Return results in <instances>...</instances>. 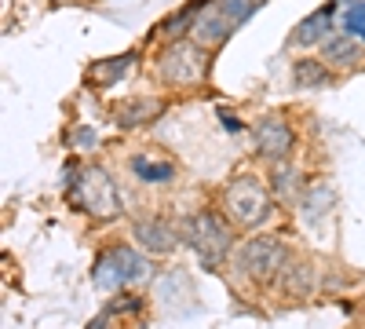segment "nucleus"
<instances>
[{
  "mask_svg": "<svg viewBox=\"0 0 365 329\" xmlns=\"http://www.w3.org/2000/svg\"><path fill=\"white\" fill-rule=\"evenodd\" d=\"M66 194L77 213L91 220H117L120 216V194L113 176L103 165H70L66 168Z\"/></svg>",
  "mask_w": 365,
  "mask_h": 329,
  "instance_id": "1",
  "label": "nucleus"
},
{
  "mask_svg": "<svg viewBox=\"0 0 365 329\" xmlns=\"http://www.w3.org/2000/svg\"><path fill=\"white\" fill-rule=\"evenodd\" d=\"M179 238L190 246V253L205 263V267H220L234 256V231L230 223L216 213V208H197L187 220L179 223Z\"/></svg>",
  "mask_w": 365,
  "mask_h": 329,
  "instance_id": "2",
  "label": "nucleus"
},
{
  "mask_svg": "<svg viewBox=\"0 0 365 329\" xmlns=\"http://www.w3.org/2000/svg\"><path fill=\"white\" fill-rule=\"evenodd\" d=\"M220 205H223L227 220L241 231H256L274 216V194L267 191L263 179H256L249 172H237V176L227 179V187L220 194Z\"/></svg>",
  "mask_w": 365,
  "mask_h": 329,
  "instance_id": "3",
  "label": "nucleus"
},
{
  "mask_svg": "<svg viewBox=\"0 0 365 329\" xmlns=\"http://www.w3.org/2000/svg\"><path fill=\"white\" fill-rule=\"evenodd\" d=\"M154 70L168 88H201L212 74V55L194 37L168 41L154 59Z\"/></svg>",
  "mask_w": 365,
  "mask_h": 329,
  "instance_id": "4",
  "label": "nucleus"
},
{
  "mask_svg": "<svg viewBox=\"0 0 365 329\" xmlns=\"http://www.w3.org/2000/svg\"><path fill=\"white\" fill-rule=\"evenodd\" d=\"M292 260V253L285 249L282 238H270V234H256V238H245L230 263H234V271L241 278H249V282H274L282 271H285V263Z\"/></svg>",
  "mask_w": 365,
  "mask_h": 329,
  "instance_id": "5",
  "label": "nucleus"
},
{
  "mask_svg": "<svg viewBox=\"0 0 365 329\" xmlns=\"http://www.w3.org/2000/svg\"><path fill=\"white\" fill-rule=\"evenodd\" d=\"M252 151H256L263 161H270V165L292 158V151H296V132H292V125H289L285 113L267 110V113L256 117V121H252Z\"/></svg>",
  "mask_w": 365,
  "mask_h": 329,
  "instance_id": "6",
  "label": "nucleus"
},
{
  "mask_svg": "<svg viewBox=\"0 0 365 329\" xmlns=\"http://www.w3.org/2000/svg\"><path fill=\"white\" fill-rule=\"evenodd\" d=\"M340 22V0H329L318 11H311L292 34H289V48H311V44H325L332 34H336Z\"/></svg>",
  "mask_w": 365,
  "mask_h": 329,
  "instance_id": "7",
  "label": "nucleus"
},
{
  "mask_svg": "<svg viewBox=\"0 0 365 329\" xmlns=\"http://www.w3.org/2000/svg\"><path fill=\"white\" fill-rule=\"evenodd\" d=\"M132 234H135V242L146 249V253H154V256H168L182 238H179V231L168 223V220H161V216H143V220H135L132 223Z\"/></svg>",
  "mask_w": 365,
  "mask_h": 329,
  "instance_id": "8",
  "label": "nucleus"
},
{
  "mask_svg": "<svg viewBox=\"0 0 365 329\" xmlns=\"http://www.w3.org/2000/svg\"><path fill=\"white\" fill-rule=\"evenodd\" d=\"M365 59V44L351 34H332L325 44H322V63L332 70V74H347V70H358Z\"/></svg>",
  "mask_w": 365,
  "mask_h": 329,
  "instance_id": "9",
  "label": "nucleus"
},
{
  "mask_svg": "<svg viewBox=\"0 0 365 329\" xmlns=\"http://www.w3.org/2000/svg\"><path fill=\"white\" fill-rule=\"evenodd\" d=\"M296 208H299V220L307 227H314L336 208V191H332L329 179H314V183H307V191H303Z\"/></svg>",
  "mask_w": 365,
  "mask_h": 329,
  "instance_id": "10",
  "label": "nucleus"
},
{
  "mask_svg": "<svg viewBox=\"0 0 365 329\" xmlns=\"http://www.w3.org/2000/svg\"><path fill=\"white\" fill-rule=\"evenodd\" d=\"M303 191H307V179H303V172L289 161H278V165H270V194L278 198V205L285 208H296Z\"/></svg>",
  "mask_w": 365,
  "mask_h": 329,
  "instance_id": "11",
  "label": "nucleus"
},
{
  "mask_svg": "<svg viewBox=\"0 0 365 329\" xmlns=\"http://www.w3.org/2000/svg\"><path fill=\"white\" fill-rule=\"evenodd\" d=\"M274 289L285 293L289 300H303V296H311V289H314V263L303 260V256H292L285 263V271L274 278Z\"/></svg>",
  "mask_w": 365,
  "mask_h": 329,
  "instance_id": "12",
  "label": "nucleus"
},
{
  "mask_svg": "<svg viewBox=\"0 0 365 329\" xmlns=\"http://www.w3.org/2000/svg\"><path fill=\"white\" fill-rule=\"evenodd\" d=\"M128 172L139 179V183H146V187H168L172 179H175V161H168L161 154L139 151V154L128 158Z\"/></svg>",
  "mask_w": 365,
  "mask_h": 329,
  "instance_id": "13",
  "label": "nucleus"
},
{
  "mask_svg": "<svg viewBox=\"0 0 365 329\" xmlns=\"http://www.w3.org/2000/svg\"><path fill=\"white\" fill-rule=\"evenodd\" d=\"M106 253H110V260L117 263L120 282H125V285H143L150 275H154V267H150V260H146L139 249H132L128 242H113Z\"/></svg>",
  "mask_w": 365,
  "mask_h": 329,
  "instance_id": "14",
  "label": "nucleus"
},
{
  "mask_svg": "<svg viewBox=\"0 0 365 329\" xmlns=\"http://www.w3.org/2000/svg\"><path fill=\"white\" fill-rule=\"evenodd\" d=\"M132 70H135V51H120V55H110V59L91 63L84 77H88L91 88H113V84L125 81Z\"/></svg>",
  "mask_w": 365,
  "mask_h": 329,
  "instance_id": "15",
  "label": "nucleus"
},
{
  "mask_svg": "<svg viewBox=\"0 0 365 329\" xmlns=\"http://www.w3.org/2000/svg\"><path fill=\"white\" fill-rule=\"evenodd\" d=\"M161 110H165V103H161L158 96H135V99L117 103L113 121H117L120 128H143V125L154 121V117H158Z\"/></svg>",
  "mask_w": 365,
  "mask_h": 329,
  "instance_id": "16",
  "label": "nucleus"
},
{
  "mask_svg": "<svg viewBox=\"0 0 365 329\" xmlns=\"http://www.w3.org/2000/svg\"><path fill=\"white\" fill-rule=\"evenodd\" d=\"M292 84L296 88H332L336 84V74H332L322 59L307 55V59H296L292 63Z\"/></svg>",
  "mask_w": 365,
  "mask_h": 329,
  "instance_id": "17",
  "label": "nucleus"
},
{
  "mask_svg": "<svg viewBox=\"0 0 365 329\" xmlns=\"http://www.w3.org/2000/svg\"><path fill=\"white\" fill-rule=\"evenodd\" d=\"M340 29L365 44V0H340Z\"/></svg>",
  "mask_w": 365,
  "mask_h": 329,
  "instance_id": "18",
  "label": "nucleus"
},
{
  "mask_svg": "<svg viewBox=\"0 0 365 329\" xmlns=\"http://www.w3.org/2000/svg\"><path fill=\"white\" fill-rule=\"evenodd\" d=\"M96 128H88V125H77L73 132H70V146H84V151H91L96 146Z\"/></svg>",
  "mask_w": 365,
  "mask_h": 329,
  "instance_id": "19",
  "label": "nucleus"
},
{
  "mask_svg": "<svg viewBox=\"0 0 365 329\" xmlns=\"http://www.w3.org/2000/svg\"><path fill=\"white\" fill-rule=\"evenodd\" d=\"M220 121H223V128H227V132H241V121H237V117H234L230 110H220Z\"/></svg>",
  "mask_w": 365,
  "mask_h": 329,
  "instance_id": "20",
  "label": "nucleus"
},
{
  "mask_svg": "<svg viewBox=\"0 0 365 329\" xmlns=\"http://www.w3.org/2000/svg\"><path fill=\"white\" fill-rule=\"evenodd\" d=\"M113 322H117V318H110V315L103 311L99 318H91V325H88V329H113Z\"/></svg>",
  "mask_w": 365,
  "mask_h": 329,
  "instance_id": "21",
  "label": "nucleus"
}]
</instances>
